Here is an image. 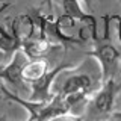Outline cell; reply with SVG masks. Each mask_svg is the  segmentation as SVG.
Returning a JSON list of instances; mask_svg holds the SVG:
<instances>
[{
    "label": "cell",
    "mask_w": 121,
    "mask_h": 121,
    "mask_svg": "<svg viewBox=\"0 0 121 121\" xmlns=\"http://www.w3.org/2000/svg\"><path fill=\"white\" fill-rule=\"evenodd\" d=\"M111 121H121V111H115L111 117Z\"/></svg>",
    "instance_id": "cell-12"
},
{
    "label": "cell",
    "mask_w": 121,
    "mask_h": 121,
    "mask_svg": "<svg viewBox=\"0 0 121 121\" xmlns=\"http://www.w3.org/2000/svg\"><path fill=\"white\" fill-rule=\"evenodd\" d=\"M27 60L29 58L23 53L21 48H18L17 52L12 53L9 62L0 68V82L11 92L17 94V95H18V92H27V97H29V92H30L29 85L21 77L23 67H24V64Z\"/></svg>",
    "instance_id": "cell-3"
},
{
    "label": "cell",
    "mask_w": 121,
    "mask_h": 121,
    "mask_svg": "<svg viewBox=\"0 0 121 121\" xmlns=\"http://www.w3.org/2000/svg\"><path fill=\"white\" fill-rule=\"evenodd\" d=\"M8 58H9V56H8L5 52H2V50H0V65H5L3 62H5V60H8Z\"/></svg>",
    "instance_id": "cell-13"
},
{
    "label": "cell",
    "mask_w": 121,
    "mask_h": 121,
    "mask_svg": "<svg viewBox=\"0 0 121 121\" xmlns=\"http://www.w3.org/2000/svg\"><path fill=\"white\" fill-rule=\"evenodd\" d=\"M92 85H94V82L89 74L74 73L65 79L64 85L59 89V94L65 98L68 106L73 109L74 106L88 100V95L92 92V88H94Z\"/></svg>",
    "instance_id": "cell-4"
},
{
    "label": "cell",
    "mask_w": 121,
    "mask_h": 121,
    "mask_svg": "<svg viewBox=\"0 0 121 121\" xmlns=\"http://www.w3.org/2000/svg\"><path fill=\"white\" fill-rule=\"evenodd\" d=\"M86 55L94 58L100 65V71H101L100 82L101 83L115 77V73L118 70L120 60H121V53L109 41V38H100L97 43H94V48L89 50Z\"/></svg>",
    "instance_id": "cell-2"
},
{
    "label": "cell",
    "mask_w": 121,
    "mask_h": 121,
    "mask_svg": "<svg viewBox=\"0 0 121 121\" xmlns=\"http://www.w3.org/2000/svg\"><path fill=\"white\" fill-rule=\"evenodd\" d=\"M80 2H83L85 5H88V6H91V0H80Z\"/></svg>",
    "instance_id": "cell-14"
},
{
    "label": "cell",
    "mask_w": 121,
    "mask_h": 121,
    "mask_svg": "<svg viewBox=\"0 0 121 121\" xmlns=\"http://www.w3.org/2000/svg\"><path fill=\"white\" fill-rule=\"evenodd\" d=\"M112 20L115 21L117 26V36H118V41L121 43V15H111Z\"/></svg>",
    "instance_id": "cell-10"
},
{
    "label": "cell",
    "mask_w": 121,
    "mask_h": 121,
    "mask_svg": "<svg viewBox=\"0 0 121 121\" xmlns=\"http://www.w3.org/2000/svg\"><path fill=\"white\" fill-rule=\"evenodd\" d=\"M3 65H0V68H2ZM0 95H3V94H2V82H0Z\"/></svg>",
    "instance_id": "cell-16"
},
{
    "label": "cell",
    "mask_w": 121,
    "mask_h": 121,
    "mask_svg": "<svg viewBox=\"0 0 121 121\" xmlns=\"http://www.w3.org/2000/svg\"><path fill=\"white\" fill-rule=\"evenodd\" d=\"M5 3H11V0H0V5H5Z\"/></svg>",
    "instance_id": "cell-15"
},
{
    "label": "cell",
    "mask_w": 121,
    "mask_h": 121,
    "mask_svg": "<svg viewBox=\"0 0 121 121\" xmlns=\"http://www.w3.org/2000/svg\"><path fill=\"white\" fill-rule=\"evenodd\" d=\"M56 44H53L48 38L44 36H29L21 39L20 48L23 50L29 59H43L50 53V50L55 47Z\"/></svg>",
    "instance_id": "cell-6"
},
{
    "label": "cell",
    "mask_w": 121,
    "mask_h": 121,
    "mask_svg": "<svg viewBox=\"0 0 121 121\" xmlns=\"http://www.w3.org/2000/svg\"><path fill=\"white\" fill-rule=\"evenodd\" d=\"M73 68H74V65H71V64H60L56 68L48 70L43 77H39L38 80H35L33 83L29 85L30 92H29L27 100H30V101H50L55 97V92L52 91L53 82L58 79V76L60 73H65V71L73 70Z\"/></svg>",
    "instance_id": "cell-5"
},
{
    "label": "cell",
    "mask_w": 121,
    "mask_h": 121,
    "mask_svg": "<svg viewBox=\"0 0 121 121\" xmlns=\"http://www.w3.org/2000/svg\"><path fill=\"white\" fill-rule=\"evenodd\" d=\"M2 98H3V95H0V100H2Z\"/></svg>",
    "instance_id": "cell-18"
},
{
    "label": "cell",
    "mask_w": 121,
    "mask_h": 121,
    "mask_svg": "<svg viewBox=\"0 0 121 121\" xmlns=\"http://www.w3.org/2000/svg\"><path fill=\"white\" fill-rule=\"evenodd\" d=\"M50 70L48 67V60L43 58V59H29L27 62L24 64L23 67V71H21V77L27 85L33 83L35 80H38L39 77L47 73Z\"/></svg>",
    "instance_id": "cell-8"
},
{
    "label": "cell",
    "mask_w": 121,
    "mask_h": 121,
    "mask_svg": "<svg viewBox=\"0 0 121 121\" xmlns=\"http://www.w3.org/2000/svg\"><path fill=\"white\" fill-rule=\"evenodd\" d=\"M121 89V85L113 79L101 83L88 103V115L94 121H109L115 112V98Z\"/></svg>",
    "instance_id": "cell-1"
},
{
    "label": "cell",
    "mask_w": 121,
    "mask_h": 121,
    "mask_svg": "<svg viewBox=\"0 0 121 121\" xmlns=\"http://www.w3.org/2000/svg\"><path fill=\"white\" fill-rule=\"evenodd\" d=\"M26 121H33V120H32V118H29V117H27V120H26Z\"/></svg>",
    "instance_id": "cell-17"
},
{
    "label": "cell",
    "mask_w": 121,
    "mask_h": 121,
    "mask_svg": "<svg viewBox=\"0 0 121 121\" xmlns=\"http://www.w3.org/2000/svg\"><path fill=\"white\" fill-rule=\"evenodd\" d=\"M60 8H62V14H67L70 17H73L74 20L80 21V23H88L91 26H97L98 23L97 18L94 17L91 12H86L80 5V0H58Z\"/></svg>",
    "instance_id": "cell-7"
},
{
    "label": "cell",
    "mask_w": 121,
    "mask_h": 121,
    "mask_svg": "<svg viewBox=\"0 0 121 121\" xmlns=\"http://www.w3.org/2000/svg\"><path fill=\"white\" fill-rule=\"evenodd\" d=\"M38 2H39L43 6L47 8L48 12H52V11H53V0H38Z\"/></svg>",
    "instance_id": "cell-11"
},
{
    "label": "cell",
    "mask_w": 121,
    "mask_h": 121,
    "mask_svg": "<svg viewBox=\"0 0 121 121\" xmlns=\"http://www.w3.org/2000/svg\"><path fill=\"white\" fill-rule=\"evenodd\" d=\"M48 121H83L82 115H74V113H64V115H59L56 118H52Z\"/></svg>",
    "instance_id": "cell-9"
}]
</instances>
